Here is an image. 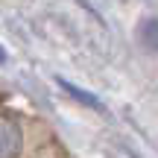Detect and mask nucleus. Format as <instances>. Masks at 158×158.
Wrapping results in <instances>:
<instances>
[{"label":"nucleus","mask_w":158,"mask_h":158,"mask_svg":"<svg viewBox=\"0 0 158 158\" xmlns=\"http://www.w3.org/2000/svg\"><path fill=\"white\" fill-rule=\"evenodd\" d=\"M56 85L64 91L68 97H73L76 102H82L85 108H94V111H106V106H102V100L100 97H94L91 91H82L79 85H73V82H68V79H62V76H56Z\"/></svg>","instance_id":"obj_2"},{"label":"nucleus","mask_w":158,"mask_h":158,"mask_svg":"<svg viewBox=\"0 0 158 158\" xmlns=\"http://www.w3.org/2000/svg\"><path fill=\"white\" fill-rule=\"evenodd\" d=\"M3 62H6V50L0 47V64H3Z\"/></svg>","instance_id":"obj_4"},{"label":"nucleus","mask_w":158,"mask_h":158,"mask_svg":"<svg viewBox=\"0 0 158 158\" xmlns=\"http://www.w3.org/2000/svg\"><path fill=\"white\" fill-rule=\"evenodd\" d=\"M23 147V132L12 117H0V158H18Z\"/></svg>","instance_id":"obj_1"},{"label":"nucleus","mask_w":158,"mask_h":158,"mask_svg":"<svg viewBox=\"0 0 158 158\" xmlns=\"http://www.w3.org/2000/svg\"><path fill=\"white\" fill-rule=\"evenodd\" d=\"M138 41L149 53H158V18H143L138 23Z\"/></svg>","instance_id":"obj_3"}]
</instances>
